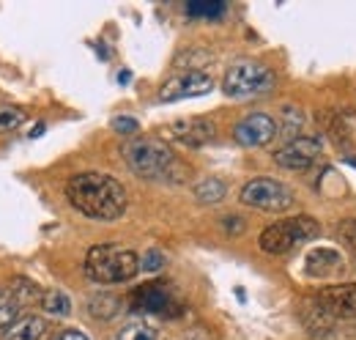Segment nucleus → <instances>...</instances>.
<instances>
[{"label": "nucleus", "mask_w": 356, "mask_h": 340, "mask_svg": "<svg viewBox=\"0 0 356 340\" xmlns=\"http://www.w3.org/2000/svg\"><path fill=\"white\" fill-rule=\"evenodd\" d=\"M312 236H318V222L312 217H291V219H282L277 225H268L261 233L258 245L268 255H285Z\"/></svg>", "instance_id": "obj_4"}, {"label": "nucleus", "mask_w": 356, "mask_h": 340, "mask_svg": "<svg viewBox=\"0 0 356 340\" xmlns=\"http://www.w3.org/2000/svg\"><path fill=\"white\" fill-rule=\"evenodd\" d=\"M305 266H307V275H310V277H329V275H334V272L343 266V258H340L337 250L318 247V250H312V253L307 255Z\"/></svg>", "instance_id": "obj_13"}, {"label": "nucleus", "mask_w": 356, "mask_h": 340, "mask_svg": "<svg viewBox=\"0 0 356 340\" xmlns=\"http://www.w3.org/2000/svg\"><path fill=\"white\" fill-rule=\"evenodd\" d=\"M55 340H88V335H83L80 330H63Z\"/></svg>", "instance_id": "obj_28"}, {"label": "nucleus", "mask_w": 356, "mask_h": 340, "mask_svg": "<svg viewBox=\"0 0 356 340\" xmlns=\"http://www.w3.org/2000/svg\"><path fill=\"white\" fill-rule=\"evenodd\" d=\"M162 266H165V255L159 250H148L140 258V269H145V272H159Z\"/></svg>", "instance_id": "obj_24"}, {"label": "nucleus", "mask_w": 356, "mask_h": 340, "mask_svg": "<svg viewBox=\"0 0 356 340\" xmlns=\"http://www.w3.org/2000/svg\"><path fill=\"white\" fill-rule=\"evenodd\" d=\"M302 318H305V327L310 330L312 335H326L332 330V324H334V318L326 313V307L315 297L302 304Z\"/></svg>", "instance_id": "obj_14"}, {"label": "nucleus", "mask_w": 356, "mask_h": 340, "mask_svg": "<svg viewBox=\"0 0 356 340\" xmlns=\"http://www.w3.org/2000/svg\"><path fill=\"white\" fill-rule=\"evenodd\" d=\"M11 299L19 304V307H28V304H42V299H44V291L33 283V280H28V277H14L11 280V286L6 288Z\"/></svg>", "instance_id": "obj_16"}, {"label": "nucleus", "mask_w": 356, "mask_h": 340, "mask_svg": "<svg viewBox=\"0 0 356 340\" xmlns=\"http://www.w3.org/2000/svg\"><path fill=\"white\" fill-rule=\"evenodd\" d=\"M318 302L326 307V313L337 318H356V283H343V286H329L318 294Z\"/></svg>", "instance_id": "obj_12"}, {"label": "nucleus", "mask_w": 356, "mask_h": 340, "mask_svg": "<svg viewBox=\"0 0 356 340\" xmlns=\"http://www.w3.org/2000/svg\"><path fill=\"white\" fill-rule=\"evenodd\" d=\"M225 192H227V187L220 178H200L195 184V198L200 203H220L225 198Z\"/></svg>", "instance_id": "obj_17"}, {"label": "nucleus", "mask_w": 356, "mask_h": 340, "mask_svg": "<svg viewBox=\"0 0 356 340\" xmlns=\"http://www.w3.org/2000/svg\"><path fill=\"white\" fill-rule=\"evenodd\" d=\"M19 321V304L11 299L6 288H0V335L8 332Z\"/></svg>", "instance_id": "obj_20"}, {"label": "nucleus", "mask_w": 356, "mask_h": 340, "mask_svg": "<svg viewBox=\"0 0 356 340\" xmlns=\"http://www.w3.org/2000/svg\"><path fill=\"white\" fill-rule=\"evenodd\" d=\"M25 121V113L19 107H11V105H0V134L6 132H14Z\"/></svg>", "instance_id": "obj_23"}, {"label": "nucleus", "mask_w": 356, "mask_h": 340, "mask_svg": "<svg viewBox=\"0 0 356 340\" xmlns=\"http://www.w3.org/2000/svg\"><path fill=\"white\" fill-rule=\"evenodd\" d=\"M274 85V72L264 66V63H255V61H238L233 63L227 72H225L222 88L227 96L233 99H250V96H261L271 91Z\"/></svg>", "instance_id": "obj_5"}, {"label": "nucleus", "mask_w": 356, "mask_h": 340, "mask_svg": "<svg viewBox=\"0 0 356 340\" xmlns=\"http://www.w3.org/2000/svg\"><path fill=\"white\" fill-rule=\"evenodd\" d=\"M140 272V258L118 245H96L86 255V275L93 283H127Z\"/></svg>", "instance_id": "obj_3"}, {"label": "nucleus", "mask_w": 356, "mask_h": 340, "mask_svg": "<svg viewBox=\"0 0 356 340\" xmlns=\"http://www.w3.org/2000/svg\"><path fill=\"white\" fill-rule=\"evenodd\" d=\"M47 335V321L39 316H25L19 318L8 332L6 340H44Z\"/></svg>", "instance_id": "obj_15"}, {"label": "nucleus", "mask_w": 356, "mask_h": 340, "mask_svg": "<svg viewBox=\"0 0 356 340\" xmlns=\"http://www.w3.org/2000/svg\"><path fill=\"white\" fill-rule=\"evenodd\" d=\"M241 203L258 212H285L293 206V192L274 178H252L241 187Z\"/></svg>", "instance_id": "obj_6"}, {"label": "nucleus", "mask_w": 356, "mask_h": 340, "mask_svg": "<svg viewBox=\"0 0 356 340\" xmlns=\"http://www.w3.org/2000/svg\"><path fill=\"white\" fill-rule=\"evenodd\" d=\"M225 6L222 0H189L186 3V14L189 17H203V20H217L225 14Z\"/></svg>", "instance_id": "obj_19"}, {"label": "nucleus", "mask_w": 356, "mask_h": 340, "mask_svg": "<svg viewBox=\"0 0 356 340\" xmlns=\"http://www.w3.org/2000/svg\"><path fill=\"white\" fill-rule=\"evenodd\" d=\"M69 203L90 219H118L127 212V190L107 173H80L66 184Z\"/></svg>", "instance_id": "obj_1"}, {"label": "nucleus", "mask_w": 356, "mask_h": 340, "mask_svg": "<svg viewBox=\"0 0 356 340\" xmlns=\"http://www.w3.org/2000/svg\"><path fill=\"white\" fill-rule=\"evenodd\" d=\"M127 165L148 181H181L186 176V168L176 160V154L154 137H134L124 146Z\"/></svg>", "instance_id": "obj_2"}, {"label": "nucleus", "mask_w": 356, "mask_h": 340, "mask_svg": "<svg viewBox=\"0 0 356 340\" xmlns=\"http://www.w3.org/2000/svg\"><path fill=\"white\" fill-rule=\"evenodd\" d=\"M129 307L134 313H154V316H178L184 304L168 283H145L129 294Z\"/></svg>", "instance_id": "obj_7"}, {"label": "nucleus", "mask_w": 356, "mask_h": 340, "mask_svg": "<svg viewBox=\"0 0 356 340\" xmlns=\"http://www.w3.org/2000/svg\"><path fill=\"white\" fill-rule=\"evenodd\" d=\"M214 88V80L203 72H181L176 77H170L162 85L159 99L162 102H178V99H192V96H203Z\"/></svg>", "instance_id": "obj_11"}, {"label": "nucleus", "mask_w": 356, "mask_h": 340, "mask_svg": "<svg viewBox=\"0 0 356 340\" xmlns=\"http://www.w3.org/2000/svg\"><path fill=\"white\" fill-rule=\"evenodd\" d=\"M113 129H115L118 134H134V132L140 129V124H137L134 118H115V121H113Z\"/></svg>", "instance_id": "obj_26"}, {"label": "nucleus", "mask_w": 356, "mask_h": 340, "mask_svg": "<svg viewBox=\"0 0 356 340\" xmlns=\"http://www.w3.org/2000/svg\"><path fill=\"white\" fill-rule=\"evenodd\" d=\"M277 132H280V127H277V121L271 116H266V113H250V116H244L233 127V137H236V143L255 148V146L271 143L277 137Z\"/></svg>", "instance_id": "obj_9"}, {"label": "nucleus", "mask_w": 356, "mask_h": 340, "mask_svg": "<svg viewBox=\"0 0 356 340\" xmlns=\"http://www.w3.org/2000/svg\"><path fill=\"white\" fill-rule=\"evenodd\" d=\"M115 340H156V330L145 321H132L118 332Z\"/></svg>", "instance_id": "obj_22"}, {"label": "nucleus", "mask_w": 356, "mask_h": 340, "mask_svg": "<svg viewBox=\"0 0 356 340\" xmlns=\"http://www.w3.org/2000/svg\"><path fill=\"white\" fill-rule=\"evenodd\" d=\"M214 124L206 121V118H181V121H173L162 129V134L173 143H181L186 148H200L206 143L214 140Z\"/></svg>", "instance_id": "obj_10"}, {"label": "nucleus", "mask_w": 356, "mask_h": 340, "mask_svg": "<svg viewBox=\"0 0 356 340\" xmlns=\"http://www.w3.org/2000/svg\"><path fill=\"white\" fill-rule=\"evenodd\" d=\"M285 118H288L285 134H296V132H299V127H302V113L296 116V110H285Z\"/></svg>", "instance_id": "obj_27"}, {"label": "nucleus", "mask_w": 356, "mask_h": 340, "mask_svg": "<svg viewBox=\"0 0 356 340\" xmlns=\"http://www.w3.org/2000/svg\"><path fill=\"white\" fill-rule=\"evenodd\" d=\"M340 239L356 253V219H346V222L340 225Z\"/></svg>", "instance_id": "obj_25"}, {"label": "nucleus", "mask_w": 356, "mask_h": 340, "mask_svg": "<svg viewBox=\"0 0 356 340\" xmlns=\"http://www.w3.org/2000/svg\"><path fill=\"white\" fill-rule=\"evenodd\" d=\"M321 151H323L321 137L299 134V137H291L282 148L274 151V162L285 170H307L310 165L318 162Z\"/></svg>", "instance_id": "obj_8"}, {"label": "nucleus", "mask_w": 356, "mask_h": 340, "mask_svg": "<svg viewBox=\"0 0 356 340\" xmlns=\"http://www.w3.org/2000/svg\"><path fill=\"white\" fill-rule=\"evenodd\" d=\"M88 310L93 318H113L121 313V299L113 294H96L88 302Z\"/></svg>", "instance_id": "obj_18"}, {"label": "nucleus", "mask_w": 356, "mask_h": 340, "mask_svg": "<svg viewBox=\"0 0 356 340\" xmlns=\"http://www.w3.org/2000/svg\"><path fill=\"white\" fill-rule=\"evenodd\" d=\"M42 307H44L47 313H52V316H69V313H72V302H69V297H66L63 291H58V288L44 291Z\"/></svg>", "instance_id": "obj_21"}]
</instances>
